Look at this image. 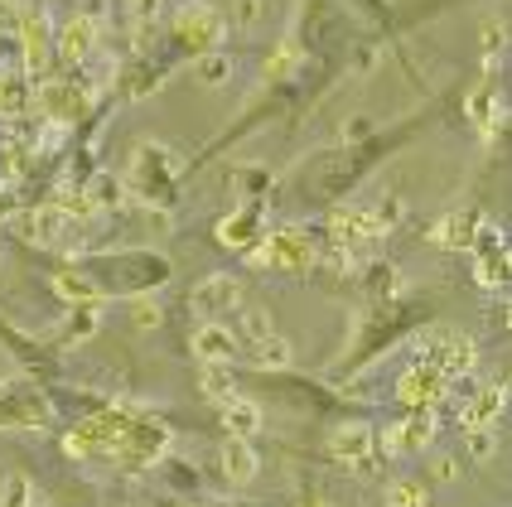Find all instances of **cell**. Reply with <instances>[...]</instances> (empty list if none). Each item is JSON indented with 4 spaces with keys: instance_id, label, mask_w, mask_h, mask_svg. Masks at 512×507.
I'll list each match as a JSON object with an SVG mask.
<instances>
[{
    "instance_id": "cell-1",
    "label": "cell",
    "mask_w": 512,
    "mask_h": 507,
    "mask_svg": "<svg viewBox=\"0 0 512 507\" xmlns=\"http://www.w3.org/2000/svg\"><path fill=\"white\" fill-rule=\"evenodd\" d=\"M421 363L426 367H435V372H445L450 382L455 377H464L469 367L479 363V348H474V338L469 334H459V329H430L421 343Z\"/></svg>"
},
{
    "instance_id": "cell-2",
    "label": "cell",
    "mask_w": 512,
    "mask_h": 507,
    "mask_svg": "<svg viewBox=\"0 0 512 507\" xmlns=\"http://www.w3.org/2000/svg\"><path fill=\"white\" fill-rule=\"evenodd\" d=\"M252 261L271 266V271H310L314 242L300 232V227H276L261 247H252Z\"/></svg>"
},
{
    "instance_id": "cell-3",
    "label": "cell",
    "mask_w": 512,
    "mask_h": 507,
    "mask_svg": "<svg viewBox=\"0 0 512 507\" xmlns=\"http://www.w3.org/2000/svg\"><path fill=\"white\" fill-rule=\"evenodd\" d=\"M223 15L213 10V5H203V0H189V5H179V15H174V34L189 44V49H218V39H223Z\"/></svg>"
},
{
    "instance_id": "cell-4",
    "label": "cell",
    "mask_w": 512,
    "mask_h": 507,
    "mask_svg": "<svg viewBox=\"0 0 512 507\" xmlns=\"http://www.w3.org/2000/svg\"><path fill=\"white\" fill-rule=\"evenodd\" d=\"M397 396L411 406V411H435V406L450 396V377H445V372H435V367H426V363H416V367H406V372H401Z\"/></svg>"
},
{
    "instance_id": "cell-5",
    "label": "cell",
    "mask_w": 512,
    "mask_h": 507,
    "mask_svg": "<svg viewBox=\"0 0 512 507\" xmlns=\"http://www.w3.org/2000/svg\"><path fill=\"white\" fill-rule=\"evenodd\" d=\"M34 102H39V112L49 116V121H78L87 112V92L63 83V78H49V83L34 87Z\"/></svg>"
},
{
    "instance_id": "cell-6",
    "label": "cell",
    "mask_w": 512,
    "mask_h": 507,
    "mask_svg": "<svg viewBox=\"0 0 512 507\" xmlns=\"http://www.w3.org/2000/svg\"><path fill=\"white\" fill-rule=\"evenodd\" d=\"M237 300H242V285L232 281V276H208V281L194 285V295H189V305L199 319H218V314L237 310Z\"/></svg>"
},
{
    "instance_id": "cell-7",
    "label": "cell",
    "mask_w": 512,
    "mask_h": 507,
    "mask_svg": "<svg viewBox=\"0 0 512 507\" xmlns=\"http://www.w3.org/2000/svg\"><path fill=\"white\" fill-rule=\"evenodd\" d=\"M54 49L63 63H83L92 49H97V20L92 15H73L54 29Z\"/></svg>"
},
{
    "instance_id": "cell-8",
    "label": "cell",
    "mask_w": 512,
    "mask_h": 507,
    "mask_svg": "<svg viewBox=\"0 0 512 507\" xmlns=\"http://www.w3.org/2000/svg\"><path fill=\"white\" fill-rule=\"evenodd\" d=\"M372 450H377V435H372V425H339L334 435H329V454L334 459H343V464H353V469H363L372 459Z\"/></svg>"
},
{
    "instance_id": "cell-9",
    "label": "cell",
    "mask_w": 512,
    "mask_h": 507,
    "mask_svg": "<svg viewBox=\"0 0 512 507\" xmlns=\"http://www.w3.org/2000/svg\"><path fill=\"white\" fill-rule=\"evenodd\" d=\"M430 440H435V416L430 411H416L411 421H401L387 430V454H416V450H426Z\"/></svg>"
},
{
    "instance_id": "cell-10",
    "label": "cell",
    "mask_w": 512,
    "mask_h": 507,
    "mask_svg": "<svg viewBox=\"0 0 512 507\" xmlns=\"http://www.w3.org/2000/svg\"><path fill=\"white\" fill-rule=\"evenodd\" d=\"M15 227H20V237L39 242V247H58L63 232H68V213H63V208H34V213H25Z\"/></svg>"
},
{
    "instance_id": "cell-11",
    "label": "cell",
    "mask_w": 512,
    "mask_h": 507,
    "mask_svg": "<svg viewBox=\"0 0 512 507\" xmlns=\"http://www.w3.org/2000/svg\"><path fill=\"white\" fill-rule=\"evenodd\" d=\"M232 353H237V338L228 334V324L203 319V329L194 334V358H203V363H228Z\"/></svg>"
},
{
    "instance_id": "cell-12",
    "label": "cell",
    "mask_w": 512,
    "mask_h": 507,
    "mask_svg": "<svg viewBox=\"0 0 512 507\" xmlns=\"http://www.w3.org/2000/svg\"><path fill=\"white\" fill-rule=\"evenodd\" d=\"M256 237H261V208H256V203L237 208V213L223 218V227H218V242H223V247H252Z\"/></svg>"
},
{
    "instance_id": "cell-13",
    "label": "cell",
    "mask_w": 512,
    "mask_h": 507,
    "mask_svg": "<svg viewBox=\"0 0 512 507\" xmlns=\"http://www.w3.org/2000/svg\"><path fill=\"white\" fill-rule=\"evenodd\" d=\"M20 39H25V63H29V68H44V58H49V44H54L49 15H44V10L25 15V25H20Z\"/></svg>"
},
{
    "instance_id": "cell-14",
    "label": "cell",
    "mask_w": 512,
    "mask_h": 507,
    "mask_svg": "<svg viewBox=\"0 0 512 507\" xmlns=\"http://www.w3.org/2000/svg\"><path fill=\"white\" fill-rule=\"evenodd\" d=\"M256 450L252 440H237V435H228V445H223V479L228 483H252L256 479Z\"/></svg>"
},
{
    "instance_id": "cell-15",
    "label": "cell",
    "mask_w": 512,
    "mask_h": 507,
    "mask_svg": "<svg viewBox=\"0 0 512 507\" xmlns=\"http://www.w3.org/2000/svg\"><path fill=\"white\" fill-rule=\"evenodd\" d=\"M503 406H508V387H503V382L484 387V392L474 396V406L464 411V430H484V425H493L503 416Z\"/></svg>"
},
{
    "instance_id": "cell-16",
    "label": "cell",
    "mask_w": 512,
    "mask_h": 507,
    "mask_svg": "<svg viewBox=\"0 0 512 507\" xmlns=\"http://www.w3.org/2000/svg\"><path fill=\"white\" fill-rule=\"evenodd\" d=\"M223 425H228V435H237V440H252L256 430H261V406L247 401V396H232V401H223Z\"/></svg>"
},
{
    "instance_id": "cell-17",
    "label": "cell",
    "mask_w": 512,
    "mask_h": 507,
    "mask_svg": "<svg viewBox=\"0 0 512 507\" xmlns=\"http://www.w3.org/2000/svg\"><path fill=\"white\" fill-rule=\"evenodd\" d=\"M474 227H479V213H450V218H440L435 223V242L440 247H469L474 242Z\"/></svg>"
},
{
    "instance_id": "cell-18",
    "label": "cell",
    "mask_w": 512,
    "mask_h": 507,
    "mask_svg": "<svg viewBox=\"0 0 512 507\" xmlns=\"http://www.w3.org/2000/svg\"><path fill=\"white\" fill-rule=\"evenodd\" d=\"M54 290L63 300H73V305H97L102 300V285L92 281V276H83V271H58Z\"/></svg>"
},
{
    "instance_id": "cell-19",
    "label": "cell",
    "mask_w": 512,
    "mask_h": 507,
    "mask_svg": "<svg viewBox=\"0 0 512 507\" xmlns=\"http://www.w3.org/2000/svg\"><path fill=\"white\" fill-rule=\"evenodd\" d=\"M252 363L271 367V372H285V367L295 363V353H290V343L281 334H261V338H252Z\"/></svg>"
},
{
    "instance_id": "cell-20",
    "label": "cell",
    "mask_w": 512,
    "mask_h": 507,
    "mask_svg": "<svg viewBox=\"0 0 512 507\" xmlns=\"http://www.w3.org/2000/svg\"><path fill=\"white\" fill-rule=\"evenodd\" d=\"M34 102V87L20 73H0V116H25Z\"/></svg>"
},
{
    "instance_id": "cell-21",
    "label": "cell",
    "mask_w": 512,
    "mask_h": 507,
    "mask_svg": "<svg viewBox=\"0 0 512 507\" xmlns=\"http://www.w3.org/2000/svg\"><path fill=\"white\" fill-rule=\"evenodd\" d=\"M199 387H203V396H208V401H218V406L237 396V382H232L228 363H203V382H199Z\"/></svg>"
},
{
    "instance_id": "cell-22",
    "label": "cell",
    "mask_w": 512,
    "mask_h": 507,
    "mask_svg": "<svg viewBox=\"0 0 512 507\" xmlns=\"http://www.w3.org/2000/svg\"><path fill=\"white\" fill-rule=\"evenodd\" d=\"M194 78H199L203 87H223L232 78V58L218 54V49H208V54H199V63H194Z\"/></svg>"
},
{
    "instance_id": "cell-23",
    "label": "cell",
    "mask_w": 512,
    "mask_h": 507,
    "mask_svg": "<svg viewBox=\"0 0 512 507\" xmlns=\"http://www.w3.org/2000/svg\"><path fill=\"white\" fill-rule=\"evenodd\" d=\"M83 194L92 198V208H121V203H126V184H121V179H112V174H97Z\"/></svg>"
},
{
    "instance_id": "cell-24",
    "label": "cell",
    "mask_w": 512,
    "mask_h": 507,
    "mask_svg": "<svg viewBox=\"0 0 512 507\" xmlns=\"http://www.w3.org/2000/svg\"><path fill=\"white\" fill-rule=\"evenodd\" d=\"M387 507H426V488L416 479H397L387 488Z\"/></svg>"
},
{
    "instance_id": "cell-25",
    "label": "cell",
    "mask_w": 512,
    "mask_h": 507,
    "mask_svg": "<svg viewBox=\"0 0 512 507\" xmlns=\"http://www.w3.org/2000/svg\"><path fill=\"white\" fill-rule=\"evenodd\" d=\"M92 329H97V310H92V305H78V319H68V324L58 329V338H63V343H83Z\"/></svg>"
},
{
    "instance_id": "cell-26",
    "label": "cell",
    "mask_w": 512,
    "mask_h": 507,
    "mask_svg": "<svg viewBox=\"0 0 512 507\" xmlns=\"http://www.w3.org/2000/svg\"><path fill=\"white\" fill-rule=\"evenodd\" d=\"M29 503H34V488H29V479L10 474V479H5V493H0V507H29Z\"/></svg>"
},
{
    "instance_id": "cell-27",
    "label": "cell",
    "mask_w": 512,
    "mask_h": 507,
    "mask_svg": "<svg viewBox=\"0 0 512 507\" xmlns=\"http://www.w3.org/2000/svg\"><path fill=\"white\" fill-rule=\"evenodd\" d=\"M261 15H266V0H232V20H237V29H256Z\"/></svg>"
},
{
    "instance_id": "cell-28",
    "label": "cell",
    "mask_w": 512,
    "mask_h": 507,
    "mask_svg": "<svg viewBox=\"0 0 512 507\" xmlns=\"http://www.w3.org/2000/svg\"><path fill=\"white\" fill-rule=\"evenodd\" d=\"M160 319H165V314H160L155 300H136V305H131V324H136V329H160Z\"/></svg>"
},
{
    "instance_id": "cell-29",
    "label": "cell",
    "mask_w": 512,
    "mask_h": 507,
    "mask_svg": "<svg viewBox=\"0 0 512 507\" xmlns=\"http://www.w3.org/2000/svg\"><path fill=\"white\" fill-rule=\"evenodd\" d=\"M493 450H498V435H493V425H484V430H469V454H474V459H488Z\"/></svg>"
},
{
    "instance_id": "cell-30",
    "label": "cell",
    "mask_w": 512,
    "mask_h": 507,
    "mask_svg": "<svg viewBox=\"0 0 512 507\" xmlns=\"http://www.w3.org/2000/svg\"><path fill=\"white\" fill-rule=\"evenodd\" d=\"M242 329H247V338H261V334H271V314H261V310H247V314H242Z\"/></svg>"
},
{
    "instance_id": "cell-31",
    "label": "cell",
    "mask_w": 512,
    "mask_h": 507,
    "mask_svg": "<svg viewBox=\"0 0 512 507\" xmlns=\"http://www.w3.org/2000/svg\"><path fill=\"white\" fill-rule=\"evenodd\" d=\"M290 68H295V49H290V44H285L281 54L271 58V63H266V78H285V73H290Z\"/></svg>"
},
{
    "instance_id": "cell-32",
    "label": "cell",
    "mask_w": 512,
    "mask_h": 507,
    "mask_svg": "<svg viewBox=\"0 0 512 507\" xmlns=\"http://www.w3.org/2000/svg\"><path fill=\"white\" fill-rule=\"evenodd\" d=\"M484 49L488 54H493V49H503V25H493V20L484 25Z\"/></svg>"
},
{
    "instance_id": "cell-33",
    "label": "cell",
    "mask_w": 512,
    "mask_h": 507,
    "mask_svg": "<svg viewBox=\"0 0 512 507\" xmlns=\"http://www.w3.org/2000/svg\"><path fill=\"white\" fill-rule=\"evenodd\" d=\"M435 474L440 479H455V459H435Z\"/></svg>"
},
{
    "instance_id": "cell-34",
    "label": "cell",
    "mask_w": 512,
    "mask_h": 507,
    "mask_svg": "<svg viewBox=\"0 0 512 507\" xmlns=\"http://www.w3.org/2000/svg\"><path fill=\"white\" fill-rule=\"evenodd\" d=\"M131 5H136V10H155L160 0H131Z\"/></svg>"
},
{
    "instance_id": "cell-35",
    "label": "cell",
    "mask_w": 512,
    "mask_h": 507,
    "mask_svg": "<svg viewBox=\"0 0 512 507\" xmlns=\"http://www.w3.org/2000/svg\"><path fill=\"white\" fill-rule=\"evenodd\" d=\"M310 507H329V503H310Z\"/></svg>"
}]
</instances>
